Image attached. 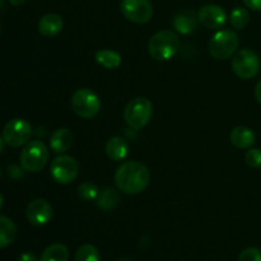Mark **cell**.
I'll list each match as a JSON object with an SVG mask.
<instances>
[{"mask_svg": "<svg viewBox=\"0 0 261 261\" xmlns=\"http://www.w3.org/2000/svg\"><path fill=\"white\" fill-rule=\"evenodd\" d=\"M3 204H4V196H3V194L0 193V209L3 208Z\"/></svg>", "mask_w": 261, "mask_h": 261, "instance_id": "cell-32", "label": "cell"}, {"mask_svg": "<svg viewBox=\"0 0 261 261\" xmlns=\"http://www.w3.org/2000/svg\"><path fill=\"white\" fill-rule=\"evenodd\" d=\"M150 181V173L143 163L137 161L124 162L115 173V184L124 194L135 195L147 189Z\"/></svg>", "mask_w": 261, "mask_h": 261, "instance_id": "cell-1", "label": "cell"}, {"mask_svg": "<svg viewBox=\"0 0 261 261\" xmlns=\"http://www.w3.org/2000/svg\"><path fill=\"white\" fill-rule=\"evenodd\" d=\"M229 22H231L232 27L236 30H244L250 22V14L245 8H236L231 12L229 15Z\"/></svg>", "mask_w": 261, "mask_h": 261, "instance_id": "cell-22", "label": "cell"}, {"mask_svg": "<svg viewBox=\"0 0 261 261\" xmlns=\"http://www.w3.org/2000/svg\"><path fill=\"white\" fill-rule=\"evenodd\" d=\"M24 2H25V0H9L10 4L15 5V7H18V5H22Z\"/></svg>", "mask_w": 261, "mask_h": 261, "instance_id": "cell-30", "label": "cell"}, {"mask_svg": "<svg viewBox=\"0 0 261 261\" xmlns=\"http://www.w3.org/2000/svg\"><path fill=\"white\" fill-rule=\"evenodd\" d=\"M18 261H40V260H38L37 256H36L35 254H32V252H24V254L20 255Z\"/></svg>", "mask_w": 261, "mask_h": 261, "instance_id": "cell-28", "label": "cell"}, {"mask_svg": "<svg viewBox=\"0 0 261 261\" xmlns=\"http://www.w3.org/2000/svg\"><path fill=\"white\" fill-rule=\"evenodd\" d=\"M198 20V14L194 10L184 9L175 15L172 19V25L181 35H189L195 31Z\"/></svg>", "mask_w": 261, "mask_h": 261, "instance_id": "cell-13", "label": "cell"}, {"mask_svg": "<svg viewBox=\"0 0 261 261\" xmlns=\"http://www.w3.org/2000/svg\"><path fill=\"white\" fill-rule=\"evenodd\" d=\"M239 261H261V250L257 247H247L240 254Z\"/></svg>", "mask_w": 261, "mask_h": 261, "instance_id": "cell-26", "label": "cell"}, {"mask_svg": "<svg viewBox=\"0 0 261 261\" xmlns=\"http://www.w3.org/2000/svg\"><path fill=\"white\" fill-rule=\"evenodd\" d=\"M255 137L254 132L247 126H236L229 134V140L232 145H234L239 149H247L254 145Z\"/></svg>", "mask_w": 261, "mask_h": 261, "instance_id": "cell-15", "label": "cell"}, {"mask_svg": "<svg viewBox=\"0 0 261 261\" xmlns=\"http://www.w3.org/2000/svg\"><path fill=\"white\" fill-rule=\"evenodd\" d=\"M0 32H2V24H0Z\"/></svg>", "mask_w": 261, "mask_h": 261, "instance_id": "cell-34", "label": "cell"}, {"mask_svg": "<svg viewBox=\"0 0 261 261\" xmlns=\"http://www.w3.org/2000/svg\"><path fill=\"white\" fill-rule=\"evenodd\" d=\"M75 261H101V256L96 246L86 244L79 247L76 251Z\"/></svg>", "mask_w": 261, "mask_h": 261, "instance_id": "cell-23", "label": "cell"}, {"mask_svg": "<svg viewBox=\"0 0 261 261\" xmlns=\"http://www.w3.org/2000/svg\"><path fill=\"white\" fill-rule=\"evenodd\" d=\"M180 48V38L172 31H160L152 36L148 43V53L154 60L166 61L172 59Z\"/></svg>", "mask_w": 261, "mask_h": 261, "instance_id": "cell-2", "label": "cell"}, {"mask_svg": "<svg viewBox=\"0 0 261 261\" xmlns=\"http://www.w3.org/2000/svg\"><path fill=\"white\" fill-rule=\"evenodd\" d=\"M239 43V36L234 31H218L209 41V53L217 60H226L236 53Z\"/></svg>", "mask_w": 261, "mask_h": 261, "instance_id": "cell-5", "label": "cell"}, {"mask_svg": "<svg viewBox=\"0 0 261 261\" xmlns=\"http://www.w3.org/2000/svg\"><path fill=\"white\" fill-rule=\"evenodd\" d=\"M17 237V226L12 219L0 216V249L8 247Z\"/></svg>", "mask_w": 261, "mask_h": 261, "instance_id": "cell-18", "label": "cell"}, {"mask_svg": "<svg viewBox=\"0 0 261 261\" xmlns=\"http://www.w3.org/2000/svg\"><path fill=\"white\" fill-rule=\"evenodd\" d=\"M32 137V126L23 119H12L3 127V138L9 147L18 148L27 144Z\"/></svg>", "mask_w": 261, "mask_h": 261, "instance_id": "cell-8", "label": "cell"}, {"mask_svg": "<svg viewBox=\"0 0 261 261\" xmlns=\"http://www.w3.org/2000/svg\"><path fill=\"white\" fill-rule=\"evenodd\" d=\"M50 172L54 180L59 184H70L78 177L79 165L70 155H60L53 161L50 166Z\"/></svg>", "mask_w": 261, "mask_h": 261, "instance_id": "cell-9", "label": "cell"}, {"mask_svg": "<svg viewBox=\"0 0 261 261\" xmlns=\"http://www.w3.org/2000/svg\"><path fill=\"white\" fill-rule=\"evenodd\" d=\"M97 63L106 69H116L121 64V55L112 50H98L94 55Z\"/></svg>", "mask_w": 261, "mask_h": 261, "instance_id": "cell-20", "label": "cell"}, {"mask_svg": "<svg viewBox=\"0 0 261 261\" xmlns=\"http://www.w3.org/2000/svg\"><path fill=\"white\" fill-rule=\"evenodd\" d=\"M4 147H5V140H4V138L0 137V153L4 150Z\"/></svg>", "mask_w": 261, "mask_h": 261, "instance_id": "cell-31", "label": "cell"}, {"mask_svg": "<svg viewBox=\"0 0 261 261\" xmlns=\"http://www.w3.org/2000/svg\"><path fill=\"white\" fill-rule=\"evenodd\" d=\"M69 250L63 244L50 245L41 254L40 261H68Z\"/></svg>", "mask_w": 261, "mask_h": 261, "instance_id": "cell-19", "label": "cell"}, {"mask_svg": "<svg viewBox=\"0 0 261 261\" xmlns=\"http://www.w3.org/2000/svg\"><path fill=\"white\" fill-rule=\"evenodd\" d=\"M255 97H256L257 102L261 105V81L256 84V88H255Z\"/></svg>", "mask_w": 261, "mask_h": 261, "instance_id": "cell-29", "label": "cell"}, {"mask_svg": "<svg viewBox=\"0 0 261 261\" xmlns=\"http://www.w3.org/2000/svg\"><path fill=\"white\" fill-rule=\"evenodd\" d=\"M245 161L252 168L261 167V150L257 148H250L245 155Z\"/></svg>", "mask_w": 261, "mask_h": 261, "instance_id": "cell-25", "label": "cell"}, {"mask_svg": "<svg viewBox=\"0 0 261 261\" xmlns=\"http://www.w3.org/2000/svg\"><path fill=\"white\" fill-rule=\"evenodd\" d=\"M153 115V105L145 97H137L126 105L124 120L132 129L139 130L149 122Z\"/></svg>", "mask_w": 261, "mask_h": 261, "instance_id": "cell-3", "label": "cell"}, {"mask_svg": "<svg viewBox=\"0 0 261 261\" xmlns=\"http://www.w3.org/2000/svg\"><path fill=\"white\" fill-rule=\"evenodd\" d=\"M79 196L84 200H97L99 195V189L93 182H83L78 188Z\"/></svg>", "mask_w": 261, "mask_h": 261, "instance_id": "cell-24", "label": "cell"}, {"mask_svg": "<svg viewBox=\"0 0 261 261\" xmlns=\"http://www.w3.org/2000/svg\"><path fill=\"white\" fill-rule=\"evenodd\" d=\"M198 19L204 27L209 30H218L226 24L227 14L223 8L219 5L208 4L199 9Z\"/></svg>", "mask_w": 261, "mask_h": 261, "instance_id": "cell-12", "label": "cell"}, {"mask_svg": "<svg viewBox=\"0 0 261 261\" xmlns=\"http://www.w3.org/2000/svg\"><path fill=\"white\" fill-rule=\"evenodd\" d=\"M120 261H133V260H120Z\"/></svg>", "mask_w": 261, "mask_h": 261, "instance_id": "cell-33", "label": "cell"}, {"mask_svg": "<svg viewBox=\"0 0 261 261\" xmlns=\"http://www.w3.org/2000/svg\"><path fill=\"white\" fill-rule=\"evenodd\" d=\"M25 217L33 226H45L53 218V206L45 199H35L28 204Z\"/></svg>", "mask_w": 261, "mask_h": 261, "instance_id": "cell-11", "label": "cell"}, {"mask_svg": "<svg viewBox=\"0 0 261 261\" xmlns=\"http://www.w3.org/2000/svg\"><path fill=\"white\" fill-rule=\"evenodd\" d=\"M0 176H2V171H0Z\"/></svg>", "mask_w": 261, "mask_h": 261, "instance_id": "cell-35", "label": "cell"}, {"mask_svg": "<svg viewBox=\"0 0 261 261\" xmlns=\"http://www.w3.org/2000/svg\"><path fill=\"white\" fill-rule=\"evenodd\" d=\"M120 9L127 19L138 24L149 22L153 15V7L149 0H122Z\"/></svg>", "mask_w": 261, "mask_h": 261, "instance_id": "cell-10", "label": "cell"}, {"mask_svg": "<svg viewBox=\"0 0 261 261\" xmlns=\"http://www.w3.org/2000/svg\"><path fill=\"white\" fill-rule=\"evenodd\" d=\"M73 144V133L66 127L55 130L50 138V148L55 153L66 152Z\"/></svg>", "mask_w": 261, "mask_h": 261, "instance_id": "cell-16", "label": "cell"}, {"mask_svg": "<svg viewBox=\"0 0 261 261\" xmlns=\"http://www.w3.org/2000/svg\"><path fill=\"white\" fill-rule=\"evenodd\" d=\"M47 161V147L41 140H33L28 143L19 155L20 167L27 172H38L45 167Z\"/></svg>", "mask_w": 261, "mask_h": 261, "instance_id": "cell-4", "label": "cell"}, {"mask_svg": "<svg viewBox=\"0 0 261 261\" xmlns=\"http://www.w3.org/2000/svg\"><path fill=\"white\" fill-rule=\"evenodd\" d=\"M245 5L255 12H261V0H244Z\"/></svg>", "mask_w": 261, "mask_h": 261, "instance_id": "cell-27", "label": "cell"}, {"mask_svg": "<svg viewBox=\"0 0 261 261\" xmlns=\"http://www.w3.org/2000/svg\"><path fill=\"white\" fill-rule=\"evenodd\" d=\"M232 70L241 79L254 78L260 70L259 56L250 48L237 51L232 59Z\"/></svg>", "mask_w": 261, "mask_h": 261, "instance_id": "cell-7", "label": "cell"}, {"mask_svg": "<svg viewBox=\"0 0 261 261\" xmlns=\"http://www.w3.org/2000/svg\"><path fill=\"white\" fill-rule=\"evenodd\" d=\"M63 18L55 13L45 14L38 22V31L45 37H55L63 30Z\"/></svg>", "mask_w": 261, "mask_h": 261, "instance_id": "cell-14", "label": "cell"}, {"mask_svg": "<svg viewBox=\"0 0 261 261\" xmlns=\"http://www.w3.org/2000/svg\"><path fill=\"white\" fill-rule=\"evenodd\" d=\"M129 153V144L121 137H112L106 143V154L112 161H122Z\"/></svg>", "mask_w": 261, "mask_h": 261, "instance_id": "cell-17", "label": "cell"}, {"mask_svg": "<svg viewBox=\"0 0 261 261\" xmlns=\"http://www.w3.org/2000/svg\"><path fill=\"white\" fill-rule=\"evenodd\" d=\"M117 203H119V194L114 189H105L103 191L99 193L98 198H97V205L103 211L114 209L117 205Z\"/></svg>", "mask_w": 261, "mask_h": 261, "instance_id": "cell-21", "label": "cell"}, {"mask_svg": "<svg viewBox=\"0 0 261 261\" xmlns=\"http://www.w3.org/2000/svg\"><path fill=\"white\" fill-rule=\"evenodd\" d=\"M71 109L82 119H92L101 111V101L93 91L81 88L71 97Z\"/></svg>", "mask_w": 261, "mask_h": 261, "instance_id": "cell-6", "label": "cell"}]
</instances>
